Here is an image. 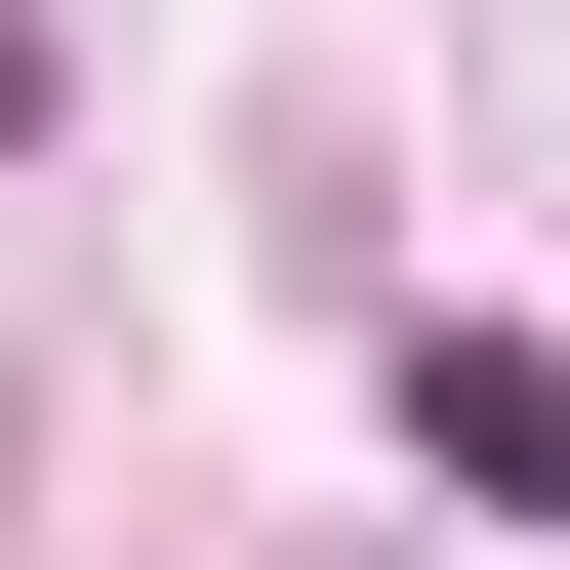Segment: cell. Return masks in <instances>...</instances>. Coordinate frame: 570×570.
<instances>
[{"mask_svg":"<svg viewBox=\"0 0 570 570\" xmlns=\"http://www.w3.org/2000/svg\"><path fill=\"white\" fill-rule=\"evenodd\" d=\"M407 449H449L489 530H570V367H530V326H407Z\"/></svg>","mask_w":570,"mask_h":570,"instance_id":"cell-1","label":"cell"},{"mask_svg":"<svg viewBox=\"0 0 570 570\" xmlns=\"http://www.w3.org/2000/svg\"><path fill=\"white\" fill-rule=\"evenodd\" d=\"M0 164H41V0H0Z\"/></svg>","mask_w":570,"mask_h":570,"instance_id":"cell-2","label":"cell"}]
</instances>
